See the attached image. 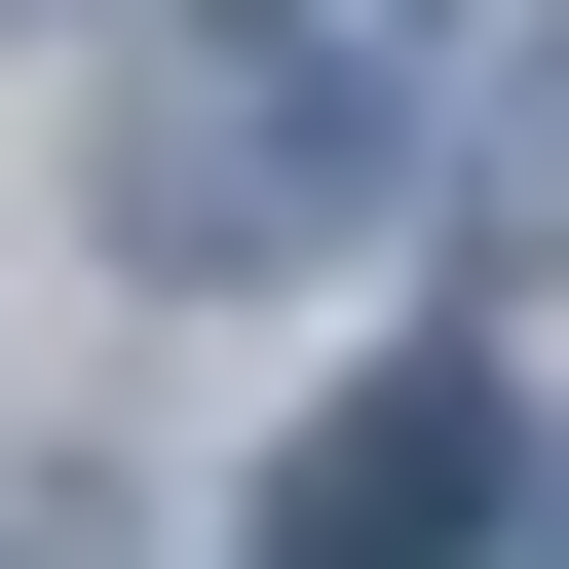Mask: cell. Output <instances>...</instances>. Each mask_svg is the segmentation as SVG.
<instances>
[{
  "label": "cell",
  "instance_id": "cell-1",
  "mask_svg": "<svg viewBox=\"0 0 569 569\" xmlns=\"http://www.w3.org/2000/svg\"><path fill=\"white\" fill-rule=\"evenodd\" d=\"M418 152V77H342V0H152V77H114V228L152 266H342Z\"/></svg>",
  "mask_w": 569,
  "mask_h": 569
},
{
  "label": "cell",
  "instance_id": "cell-2",
  "mask_svg": "<svg viewBox=\"0 0 569 569\" xmlns=\"http://www.w3.org/2000/svg\"><path fill=\"white\" fill-rule=\"evenodd\" d=\"M493 493H531L493 380H342L305 456H266V569H493Z\"/></svg>",
  "mask_w": 569,
  "mask_h": 569
},
{
  "label": "cell",
  "instance_id": "cell-3",
  "mask_svg": "<svg viewBox=\"0 0 569 569\" xmlns=\"http://www.w3.org/2000/svg\"><path fill=\"white\" fill-rule=\"evenodd\" d=\"M456 190H493V228H569V0L493 39V114H456Z\"/></svg>",
  "mask_w": 569,
  "mask_h": 569
}]
</instances>
